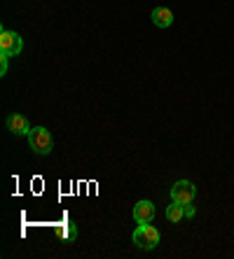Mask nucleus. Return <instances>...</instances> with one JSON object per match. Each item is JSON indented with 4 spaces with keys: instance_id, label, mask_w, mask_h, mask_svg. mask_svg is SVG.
<instances>
[{
    "instance_id": "nucleus-5",
    "label": "nucleus",
    "mask_w": 234,
    "mask_h": 259,
    "mask_svg": "<svg viewBox=\"0 0 234 259\" xmlns=\"http://www.w3.org/2000/svg\"><path fill=\"white\" fill-rule=\"evenodd\" d=\"M5 124H7V131L10 133H14V136H28L30 133V121L26 119L24 115H19V112H14V115H10L5 119Z\"/></svg>"
},
{
    "instance_id": "nucleus-11",
    "label": "nucleus",
    "mask_w": 234,
    "mask_h": 259,
    "mask_svg": "<svg viewBox=\"0 0 234 259\" xmlns=\"http://www.w3.org/2000/svg\"><path fill=\"white\" fill-rule=\"evenodd\" d=\"M185 217H194V208H192L190 203L185 205Z\"/></svg>"
},
{
    "instance_id": "nucleus-4",
    "label": "nucleus",
    "mask_w": 234,
    "mask_h": 259,
    "mask_svg": "<svg viewBox=\"0 0 234 259\" xmlns=\"http://www.w3.org/2000/svg\"><path fill=\"white\" fill-rule=\"evenodd\" d=\"M194 196H197V187H194L190 180H178L174 187H171V201H174V203L187 205L194 201Z\"/></svg>"
},
{
    "instance_id": "nucleus-2",
    "label": "nucleus",
    "mask_w": 234,
    "mask_h": 259,
    "mask_svg": "<svg viewBox=\"0 0 234 259\" xmlns=\"http://www.w3.org/2000/svg\"><path fill=\"white\" fill-rule=\"evenodd\" d=\"M26 138H28L30 150L36 152V154H40V157H45V154H49V152L54 150V138H52V133L45 126H33Z\"/></svg>"
},
{
    "instance_id": "nucleus-1",
    "label": "nucleus",
    "mask_w": 234,
    "mask_h": 259,
    "mask_svg": "<svg viewBox=\"0 0 234 259\" xmlns=\"http://www.w3.org/2000/svg\"><path fill=\"white\" fill-rule=\"evenodd\" d=\"M131 241L136 243L141 250H155V247L162 243V234H159L157 227H152V222L138 224L136 231L131 234Z\"/></svg>"
},
{
    "instance_id": "nucleus-8",
    "label": "nucleus",
    "mask_w": 234,
    "mask_h": 259,
    "mask_svg": "<svg viewBox=\"0 0 234 259\" xmlns=\"http://www.w3.org/2000/svg\"><path fill=\"white\" fill-rule=\"evenodd\" d=\"M152 24L157 28H169V26L174 24V12L169 7H155L152 10Z\"/></svg>"
},
{
    "instance_id": "nucleus-6",
    "label": "nucleus",
    "mask_w": 234,
    "mask_h": 259,
    "mask_svg": "<svg viewBox=\"0 0 234 259\" xmlns=\"http://www.w3.org/2000/svg\"><path fill=\"white\" fill-rule=\"evenodd\" d=\"M133 220L136 224H148L155 220V203L152 201H138L133 205Z\"/></svg>"
},
{
    "instance_id": "nucleus-7",
    "label": "nucleus",
    "mask_w": 234,
    "mask_h": 259,
    "mask_svg": "<svg viewBox=\"0 0 234 259\" xmlns=\"http://www.w3.org/2000/svg\"><path fill=\"white\" fill-rule=\"evenodd\" d=\"M54 234H56V238L63 243H75V238H78V227L73 222H61L54 227Z\"/></svg>"
},
{
    "instance_id": "nucleus-9",
    "label": "nucleus",
    "mask_w": 234,
    "mask_h": 259,
    "mask_svg": "<svg viewBox=\"0 0 234 259\" xmlns=\"http://www.w3.org/2000/svg\"><path fill=\"white\" fill-rule=\"evenodd\" d=\"M183 217H185V205L171 203V205L166 208V220H169V222L178 224V222H183Z\"/></svg>"
},
{
    "instance_id": "nucleus-10",
    "label": "nucleus",
    "mask_w": 234,
    "mask_h": 259,
    "mask_svg": "<svg viewBox=\"0 0 234 259\" xmlns=\"http://www.w3.org/2000/svg\"><path fill=\"white\" fill-rule=\"evenodd\" d=\"M10 59L12 56H7L0 52V75H7V68H10Z\"/></svg>"
},
{
    "instance_id": "nucleus-3",
    "label": "nucleus",
    "mask_w": 234,
    "mask_h": 259,
    "mask_svg": "<svg viewBox=\"0 0 234 259\" xmlns=\"http://www.w3.org/2000/svg\"><path fill=\"white\" fill-rule=\"evenodd\" d=\"M24 49V40L19 33L14 30H7V28H0V52L7 56H19Z\"/></svg>"
}]
</instances>
